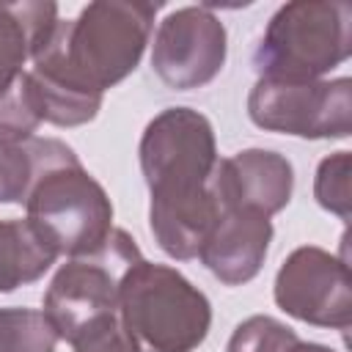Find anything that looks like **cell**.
Returning <instances> with one entry per match:
<instances>
[{"label":"cell","mask_w":352,"mask_h":352,"mask_svg":"<svg viewBox=\"0 0 352 352\" xmlns=\"http://www.w3.org/2000/svg\"><path fill=\"white\" fill-rule=\"evenodd\" d=\"M25 209V220L58 256L94 253L113 234V204L77 157L41 173Z\"/></svg>","instance_id":"5"},{"label":"cell","mask_w":352,"mask_h":352,"mask_svg":"<svg viewBox=\"0 0 352 352\" xmlns=\"http://www.w3.org/2000/svg\"><path fill=\"white\" fill-rule=\"evenodd\" d=\"M140 168L151 192L148 223L157 245L179 261L198 258L223 212L212 187L217 148L209 118L190 107L154 116L140 138Z\"/></svg>","instance_id":"1"},{"label":"cell","mask_w":352,"mask_h":352,"mask_svg":"<svg viewBox=\"0 0 352 352\" xmlns=\"http://www.w3.org/2000/svg\"><path fill=\"white\" fill-rule=\"evenodd\" d=\"M140 258L135 239L121 228H113L104 245L94 253L69 258L44 294V316L58 338L74 341L94 322L116 316L121 280Z\"/></svg>","instance_id":"6"},{"label":"cell","mask_w":352,"mask_h":352,"mask_svg":"<svg viewBox=\"0 0 352 352\" xmlns=\"http://www.w3.org/2000/svg\"><path fill=\"white\" fill-rule=\"evenodd\" d=\"M297 341V333L278 319L250 316L234 330L226 352H289Z\"/></svg>","instance_id":"16"},{"label":"cell","mask_w":352,"mask_h":352,"mask_svg":"<svg viewBox=\"0 0 352 352\" xmlns=\"http://www.w3.org/2000/svg\"><path fill=\"white\" fill-rule=\"evenodd\" d=\"M58 333L44 311L0 308V352H55Z\"/></svg>","instance_id":"15"},{"label":"cell","mask_w":352,"mask_h":352,"mask_svg":"<svg viewBox=\"0 0 352 352\" xmlns=\"http://www.w3.org/2000/svg\"><path fill=\"white\" fill-rule=\"evenodd\" d=\"M349 151H336L327 160H322L319 170H316V184H314V195L319 201V206H324L327 212L338 214L341 220H349Z\"/></svg>","instance_id":"17"},{"label":"cell","mask_w":352,"mask_h":352,"mask_svg":"<svg viewBox=\"0 0 352 352\" xmlns=\"http://www.w3.org/2000/svg\"><path fill=\"white\" fill-rule=\"evenodd\" d=\"M289 352H333V349H327V346H322V344H294Z\"/></svg>","instance_id":"19"},{"label":"cell","mask_w":352,"mask_h":352,"mask_svg":"<svg viewBox=\"0 0 352 352\" xmlns=\"http://www.w3.org/2000/svg\"><path fill=\"white\" fill-rule=\"evenodd\" d=\"M248 116L256 126L297 138H346L352 132V82L311 80L283 82L258 77L248 96Z\"/></svg>","instance_id":"7"},{"label":"cell","mask_w":352,"mask_h":352,"mask_svg":"<svg viewBox=\"0 0 352 352\" xmlns=\"http://www.w3.org/2000/svg\"><path fill=\"white\" fill-rule=\"evenodd\" d=\"M118 322L138 352H192L209 333L212 308L182 272L140 258L121 280Z\"/></svg>","instance_id":"3"},{"label":"cell","mask_w":352,"mask_h":352,"mask_svg":"<svg viewBox=\"0 0 352 352\" xmlns=\"http://www.w3.org/2000/svg\"><path fill=\"white\" fill-rule=\"evenodd\" d=\"M157 11L154 3H91L69 22L58 19L30 69L77 96L102 99L140 63Z\"/></svg>","instance_id":"2"},{"label":"cell","mask_w":352,"mask_h":352,"mask_svg":"<svg viewBox=\"0 0 352 352\" xmlns=\"http://www.w3.org/2000/svg\"><path fill=\"white\" fill-rule=\"evenodd\" d=\"M272 242V223L245 209H223L198 258L226 286L248 283L258 275Z\"/></svg>","instance_id":"11"},{"label":"cell","mask_w":352,"mask_h":352,"mask_svg":"<svg viewBox=\"0 0 352 352\" xmlns=\"http://www.w3.org/2000/svg\"><path fill=\"white\" fill-rule=\"evenodd\" d=\"M74 157L63 140L0 132V204H25L41 173Z\"/></svg>","instance_id":"13"},{"label":"cell","mask_w":352,"mask_h":352,"mask_svg":"<svg viewBox=\"0 0 352 352\" xmlns=\"http://www.w3.org/2000/svg\"><path fill=\"white\" fill-rule=\"evenodd\" d=\"M58 25L55 3H0V99L25 74V63Z\"/></svg>","instance_id":"12"},{"label":"cell","mask_w":352,"mask_h":352,"mask_svg":"<svg viewBox=\"0 0 352 352\" xmlns=\"http://www.w3.org/2000/svg\"><path fill=\"white\" fill-rule=\"evenodd\" d=\"M275 302L300 322L349 330L352 286L346 261L314 245L297 248L278 270Z\"/></svg>","instance_id":"8"},{"label":"cell","mask_w":352,"mask_h":352,"mask_svg":"<svg viewBox=\"0 0 352 352\" xmlns=\"http://www.w3.org/2000/svg\"><path fill=\"white\" fill-rule=\"evenodd\" d=\"M72 344H74V352H138V346L121 327L118 314L94 322Z\"/></svg>","instance_id":"18"},{"label":"cell","mask_w":352,"mask_h":352,"mask_svg":"<svg viewBox=\"0 0 352 352\" xmlns=\"http://www.w3.org/2000/svg\"><path fill=\"white\" fill-rule=\"evenodd\" d=\"M220 209H245L264 217L280 212L294 190V170L286 157L264 148H248L217 160L212 176Z\"/></svg>","instance_id":"10"},{"label":"cell","mask_w":352,"mask_h":352,"mask_svg":"<svg viewBox=\"0 0 352 352\" xmlns=\"http://www.w3.org/2000/svg\"><path fill=\"white\" fill-rule=\"evenodd\" d=\"M58 253L28 220H0V292H14L38 280Z\"/></svg>","instance_id":"14"},{"label":"cell","mask_w":352,"mask_h":352,"mask_svg":"<svg viewBox=\"0 0 352 352\" xmlns=\"http://www.w3.org/2000/svg\"><path fill=\"white\" fill-rule=\"evenodd\" d=\"M352 52V3L294 0L278 8L256 50L258 77L311 82Z\"/></svg>","instance_id":"4"},{"label":"cell","mask_w":352,"mask_h":352,"mask_svg":"<svg viewBox=\"0 0 352 352\" xmlns=\"http://www.w3.org/2000/svg\"><path fill=\"white\" fill-rule=\"evenodd\" d=\"M226 41V25L206 6H184L160 22L151 66L176 91L201 88L220 74L228 50Z\"/></svg>","instance_id":"9"}]
</instances>
